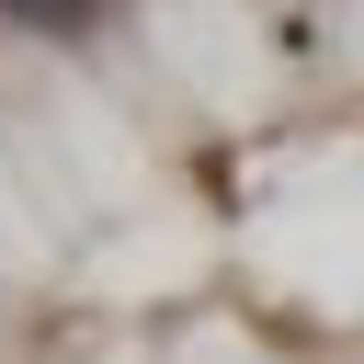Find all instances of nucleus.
Wrapping results in <instances>:
<instances>
[{
	"label": "nucleus",
	"instance_id": "1",
	"mask_svg": "<svg viewBox=\"0 0 364 364\" xmlns=\"http://www.w3.org/2000/svg\"><path fill=\"white\" fill-rule=\"evenodd\" d=\"M23 23H80V0H11Z\"/></svg>",
	"mask_w": 364,
	"mask_h": 364
}]
</instances>
